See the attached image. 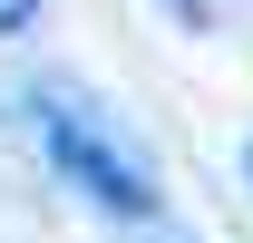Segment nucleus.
<instances>
[{"mask_svg": "<svg viewBox=\"0 0 253 243\" xmlns=\"http://www.w3.org/2000/svg\"><path fill=\"white\" fill-rule=\"evenodd\" d=\"M30 117H39V146H49V165H59V175L78 185L97 214H117V224L156 214V175H146V165H136V156H126L117 136L88 117V107H68L59 88H39V97H30Z\"/></svg>", "mask_w": 253, "mask_h": 243, "instance_id": "f257e3e1", "label": "nucleus"}, {"mask_svg": "<svg viewBox=\"0 0 253 243\" xmlns=\"http://www.w3.org/2000/svg\"><path fill=\"white\" fill-rule=\"evenodd\" d=\"M30 20H39V0H0V39H20Z\"/></svg>", "mask_w": 253, "mask_h": 243, "instance_id": "f03ea898", "label": "nucleus"}, {"mask_svg": "<svg viewBox=\"0 0 253 243\" xmlns=\"http://www.w3.org/2000/svg\"><path fill=\"white\" fill-rule=\"evenodd\" d=\"M166 10H185V20H195V10H205V0H166Z\"/></svg>", "mask_w": 253, "mask_h": 243, "instance_id": "7ed1b4c3", "label": "nucleus"}, {"mask_svg": "<svg viewBox=\"0 0 253 243\" xmlns=\"http://www.w3.org/2000/svg\"><path fill=\"white\" fill-rule=\"evenodd\" d=\"M244 165H253V156H244Z\"/></svg>", "mask_w": 253, "mask_h": 243, "instance_id": "20e7f679", "label": "nucleus"}]
</instances>
